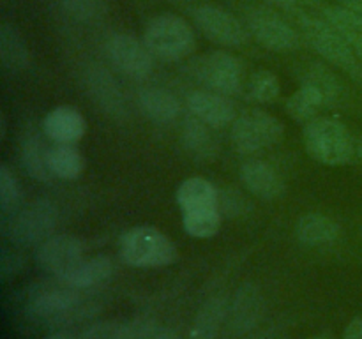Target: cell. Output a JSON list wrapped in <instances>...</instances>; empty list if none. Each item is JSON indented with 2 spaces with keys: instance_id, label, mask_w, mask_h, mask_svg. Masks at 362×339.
Here are the masks:
<instances>
[{
  "instance_id": "22",
  "label": "cell",
  "mask_w": 362,
  "mask_h": 339,
  "mask_svg": "<svg viewBox=\"0 0 362 339\" xmlns=\"http://www.w3.org/2000/svg\"><path fill=\"white\" fill-rule=\"evenodd\" d=\"M182 145L198 161H209L218 154V140L212 134V127L193 115L184 119Z\"/></svg>"
},
{
  "instance_id": "37",
  "label": "cell",
  "mask_w": 362,
  "mask_h": 339,
  "mask_svg": "<svg viewBox=\"0 0 362 339\" xmlns=\"http://www.w3.org/2000/svg\"><path fill=\"white\" fill-rule=\"evenodd\" d=\"M345 339H362V316L354 318L345 328Z\"/></svg>"
},
{
  "instance_id": "39",
  "label": "cell",
  "mask_w": 362,
  "mask_h": 339,
  "mask_svg": "<svg viewBox=\"0 0 362 339\" xmlns=\"http://www.w3.org/2000/svg\"><path fill=\"white\" fill-rule=\"evenodd\" d=\"M339 4L362 18V0H339Z\"/></svg>"
},
{
  "instance_id": "21",
  "label": "cell",
  "mask_w": 362,
  "mask_h": 339,
  "mask_svg": "<svg viewBox=\"0 0 362 339\" xmlns=\"http://www.w3.org/2000/svg\"><path fill=\"white\" fill-rule=\"evenodd\" d=\"M48 150L49 147H46L37 131H28L21 140V165H23L25 172L37 182H49L55 179L48 165Z\"/></svg>"
},
{
  "instance_id": "41",
  "label": "cell",
  "mask_w": 362,
  "mask_h": 339,
  "mask_svg": "<svg viewBox=\"0 0 362 339\" xmlns=\"http://www.w3.org/2000/svg\"><path fill=\"white\" fill-rule=\"evenodd\" d=\"M356 155H357V157L361 159V162H362V140L357 141V147H356Z\"/></svg>"
},
{
  "instance_id": "6",
  "label": "cell",
  "mask_w": 362,
  "mask_h": 339,
  "mask_svg": "<svg viewBox=\"0 0 362 339\" xmlns=\"http://www.w3.org/2000/svg\"><path fill=\"white\" fill-rule=\"evenodd\" d=\"M285 126L279 119L264 109H247L240 113L232 126V145L240 154H255L281 141Z\"/></svg>"
},
{
  "instance_id": "2",
  "label": "cell",
  "mask_w": 362,
  "mask_h": 339,
  "mask_svg": "<svg viewBox=\"0 0 362 339\" xmlns=\"http://www.w3.org/2000/svg\"><path fill=\"white\" fill-rule=\"evenodd\" d=\"M297 21H299V28L304 39L313 46L318 55L324 56L332 66L345 71L362 85V62L354 53L352 46L332 25L315 14H299Z\"/></svg>"
},
{
  "instance_id": "12",
  "label": "cell",
  "mask_w": 362,
  "mask_h": 339,
  "mask_svg": "<svg viewBox=\"0 0 362 339\" xmlns=\"http://www.w3.org/2000/svg\"><path fill=\"white\" fill-rule=\"evenodd\" d=\"M81 304V295L76 288L64 285L52 286L35 292L30 297L28 309L34 316L46 318V320H69L73 313H78Z\"/></svg>"
},
{
  "instance_id": "30",
  "label": "cell",
  "mask_w": 362,
  "mask_h": 339,
  "mask_svg": "<svg viewBox=\"0 0 362 339\" xmlns=\"http://www.w3.org/2000/svg\"><path fill=\"white\" fill-rule=\"evenodd\" d=\"M60 13L76 23H95L108 13V0H57Z\"/></svg>"
},
{
  "instance_id": "35",
  "label": "cell",
  "mask_w": 362,
  "mask_h": 339,
  "mask_svg": "<svg viewBox=\"0 0 362 339\" xmlns=\"http://www.w3.org/2000/svg\"><path fill=\"white\" fill-rule=\"evenodd\" d=\"M265 4L278 11H285L290 14H311V9H324L325 0H265Z\"/></svg>"
},
{
  "instance_id": "36",
  "label": "cell",
  "mask_w": 362,
  "mask_h": 339,
  "mask_svg": "<svg viewBox=\"0 0 362 339\" xmlns=\"http://www.w3.org/2000/svg\"><path fill=\"white\" fill-rule=\"evenodd\" d=\"M144 339H179V335H177V332L173 331V328L158 327V325H156Z\"/></svg>"
},
{
  "instance_id": "28",
  "label": "cell",
  "mask_w": 362,
  "mask_h": 339,
  "mask_svg": "<svg viewBox=\"0 0 362 339\" xmlns=\"http://www.w3.org/2000/svg\"><path fill=\"white\" fill-rule=\"evenodd\" d=\"M325 106V99L317 87L303 83L297 92H293L286 101V113L297 122H311L317 119V113Z\"/></svg>"
},
{
  "instance_id": "38",
  "label": "cell",
  "mask_w": 362,
  "mask_h": 339,
  "mask_svg": "<svg viewBox=\"0 0 362 339\" xmlns=\"http://www.w3.org/2000/svg\"><path fill=\"white\" fill-rule=\"evenodd\" d=\"M343 37H345V41L352 46L354 53H356L357 59L362 62V34H345Z\"/></svg>"
},
{
  "instance_id": "26",
  "label": "cell",
  "mask_w": 362,
  "mask_h": 339,
  "mask_svg": "<svg viewBox=\"0 0 362 339\" xmlns=\"http://www.w3.org/2000/svg\"><path fill=\"white\" fill-rule=\"evenodd\" d=\"M48 165L55 179L74 180L83 173L85 159L74 143H55L48 150Z\"/></svg>"
},
{
  "instance_id": "9",
  "label": "cell",
  "mask_w": 362,
  "mask_h": 339,
  "mask_svg": "<svg viewBox=\"0 0 362 339\" xmlns=\"http://www.w3.org/2000/svg\"><path fill=\"white\" fill-rule=\"evenodd\" d=\"M193 20L198 30L216 44L226 46V48H240L250 41V32L246 25L240 23L235 14L228 13L226 9L218 6L197 7L193 11Z\"/></svg>"
},
{
  "instance_id": "20",
  "label": "cell",
  "mask_w": 362,
  "mask_h": 339,
  "mask_svg": "<svg viewBox=\"0 0 362 339\" xmlns=\"http://www.w3.org/2000/svg\"><path fill=\"white\" fill-rule=\"evenodd\" d=\"M226 318H228V302L225 297H211L194 316L187 339H216Z\"/></svg>"
},
{
  "instance_id": "27",
  "label": "cell",
  "mask_w": 362,
  "mask_h": 339,
  "mask_svg": "<svg viewBox=\"0 0 362 339\" xmlns=\"http://www.w3.org/2000/svg\"><path fill=\"white\" fill-rule=\"evenodd\" d=\"M156 323L148 318H136L126 323L90 325L83 332V339H144Z\"/></svg>"
},
{
  "instance_id": "15",
  "label": "cell",
  "mask_w": 362,
  "mask_h": 339,
  "mask_svg": "<svg viewBox=\"0 0 362 339\" xmlns=\"http://www.w3.org/2000/svg\"><path fill=\"white\" fill-rule=\"evenodd\" d=\"M85 87L99 108L108 115L120 117L126 113L124 92L115 78L101 66H92L85 71Z\"/></svg>"
},
{
  "instance_id": "5",
  "label": "cell",
  "mask_w": 362,
  "mask_h": 339,
  "mask_svg": "<svg viewBox=\"0 0 362 339\" xmlns=\"http://www.w3.org/2000/svg\"><path fill=\"white\" fill-rule=\"evenodd\" d=\"M4 219V235L20 246H35L53 235L59 222V208L46 198L23 205Z\"/></svg>"
},
{
  "instance_id": "29",
  "label": "cell",
  "mask_w": 362,
  "mask_h": 339,
  "mask_svg": "<svg viewBox=\"0 0 362 339\" xmlns=\"http://www.w3.org/2000/svg\"><path fill=\"white\" fill-rule=\"evenodd\" d=\"M221 212L218 208H194L182 212V226L194 239H212L221 228Z\"/></svg>"
},
{
  "instance_id": "31",
  "label": "cell",
  "mask_w": 362,
  "mask_h": 339,
  "mask_svg": "<svg viewBox=\"0 0 362 339\" xmlns=\"http://www.w3.org/2000/svg\"><path fill=\"white\" fill-rule=\"evenodd\" d=\"M303 83H310L313 87H317L322 92V95H324L325 106L338 105L339 99H341L343 88L338 76L331 69L322 66V64H311L308 67Z\"/></svg>"
},
{
  "instance_id": "40",
  "label": "cell",
  "mask_w": 362,
  "mask_h": 339,
  "mask_svg": "<svg viewBox=\"0 0 362 339\" xmlns=\"http://www.w3.org/2000/svg\"><path fill=\"white\" fill-rule=\"evenodd\" d=\"M46 339H76V338H73L71 334H66V332H57V334L48 335Z\"/></svg>"
},
{
  "instance_id": "14",
  "label": "cell",
  "mask_w": 362,
  "mask_h": 339,
  "mask_svg": "<svg viewBox=\"0 0 362 339\" xmlns=\"http://www.w3.org/2000/svg\"><path fill=\"white\" fill-rule=\"evenodd\" d=\"M186 106L189 115L197 117L202 122L211 126L212 129H219L228 124L235 122L237 109L235 105L226 95L212 90H194L187 94Z\"/></svg>"
},
{
  "instance_id": "33",
  "label": "cell",
  "mask_w": 362,
  "mask_h": 339,
  "mask_svg": "<svg viewBox=\"0 0 362 339\" xmlns=\"http://www.w3.org/2000/svg\"><path fill=\"white\" fill-rule=\"evenodd\" d=\"M21 189L16 177L7 165H0V212L7 218L20 208Z\"/></svg>"
},
{
  "instance_id": "25",
  "label": "cell",
  "mask_w": 362,
  "mask_h": 339,
  "mask_svg": "<svg viewBox=\"0 0 362 339\" xmlns=\"http://www.w3.org/2000/svg\"><path fill=\"white\" fill-rule=\"evenodd\" d=\"M112 260H110L108 256H105V254H99V256L83 260L78 267H74L69 274H66L62 279H59V281H62L64 285L76 290L92 288V286L106 281V279L112 275Z\"/></svg>"
},
{
  "instance_id": "8",
  "label": "cell",
  "mask_w": 362,
  "mask_h": 339,
  "mask_svg": "<svg viewBox=\"0 0 362 339\" xmlns=\"http://www.w3.org/2000/svg\"><path fill=\"white\" fill-rule=\"evenodd\" d=\"M105 53L112 66L131 80H145L154 69L156 56L147 48L144 39L131 34H113L106 41Z\"/></svg>"
},
{
  "instance_id": "43",
  "label": "cell",
  "mask_w": 362,
  "mask_h": 339,
  "mask_svg": "<svg viewBox=\"0 0 362 339\" xmlns=\"http://www.w3.org/2000/svg\"><path fill=\"white\" fill-rule=\"evenodd\" d=\"M313 339H322V338H313Z\"/></svg>"
},
{
  "instance_id": "10",
  "label": "cell",
  "mask_w": 362,
  "mask_h": 339,
  "mask_svg": "<svg viewBox=\"0 0 362 339\" xmlns=\"http://www.w3.org/2000/svg\"><path fill=\"white\" fill-rule=\"evenodd\" d=\"M246 28L264 48L272 52H293L300 48L299 32L272 11H250L246 16Z\"/></svg>"
},
{
  "instance_id": "24",
  "label": "cell",
  "mask_w": 362,
  "mask_h": 339,
  "mask_svg": "<svg viewBox=\"0 0 362 339\" xmlns=\"http://www.w3.org/2000/svg\"><path fill=\"white\" fill-rule=\"evenodd\" d=\"M219 191L214 184L202 177H191L180 182L177 189V203L184 210L194 208H218Z\"/></svg>"
},
{
  "instance_id": "1",
  "label": "cell",
  "mask_w": 362,
  "mask_h": 339,
  "mask_svg": "<svg viewBox=\"0 0 362 339\" xmlns=\"http://www.w3.org/2000/svg\"><path fill=\"white\" fill-rule=\"evenodd\" d=\"M304 147L315 161L327 166H341L352 161L357 143L345 124L317 117L304 127Z\"/></svg>"
},
{
  "instance_id": "16",
  "label": "cell",
  "mask_w": 362,
  "mask_h": 339,
  "mask_svg": "<svg viewBox=\"0 0 362 339\" xmlns=\"http://www.w3.org/2000/svg\"><path fill=\"white\" fill-rule=\"evenodd\" d=\"M240 180L253 196L260 200H278L285 193V182L274 166L262 159H250L240 166Z\"/></svg>"
},
{
  "instance_id": "7",
  "label": "cell",
  "mask_w": 362,
  "mask_h": 339,
  "mask_svg": "<svg viewBox=\"0 0 362 339\" xmlns=\"http://www.w3.org/2000/svg\"><path fill=\"white\" fill-rule=\"evenodd\" d=\"M194 76L204 83L209 90L218 94L235 95L243 90V66L232 53L209 52L202 55L193 66Z\"/></svg>"
},
{
  "instance_id": "19",
  "label": "cell",
  "mask_w": 362,
  "mask_h": 339,
  "mask_svg": "<svg viewBox=\"0 0 362 339\" xmlns=\"http://www.w3.org/2000/svg\"><path fill=\"white\" fill-rule=\"evenodd\" d=\"M138 105L154 124H170L180 115V101L170 90L147 87L138 92Z\"/></svg>"
},
{
  "instance_id": "18",
  "label": "cell",
  "mask_w": 362,
  "mask_h": 339,
  "mask_svg": "<svg viewBox=\"0 0 362 339\" xmlns=\"http://www.w3.org/2000/svg\"><path fill=\"white\" fill-rule=\"evenodd\" d=\"M341 235V226L331 215L308 212L296 222V237L303 246L322 247L336 242Z\"/></svg>"
},
{
  "instance_id": "13",
  "label": "cell",
  "mask_w": 362,
  "mask_h": 339,
  "mask_svg": "<svg viewBox=\"0 0 362 339\" xmlns=\"http://www.w3.org/2000/svg\"><path fill=\"white\" fill-rule=\"evenodd\" d=\"M265 313V299L260 288L251 282L240 286L228 306V323L235 335H244L260 323Z\"/></svg>"
},
{
  "instance_id": "17",
  "label": "cell",
  "mask_w": 362,
  "mask_h": 339,
  "mask_svg": "<svg viewBox=\"0 0 362 339\" xmlns=\"http://www.w3.org/2000/svg\"><path fill=\"white\" fill-rule=\"evenodd\" d=\"M85 131L87 122L73 106H57L42 120V133L55 143H76L83 138Z\"/></svg>"
},
{
  "instance_id": "4",
  "label": "cell",
  "mask_w": 362,
  "mask_h": 339,
  "mask_svg": "<svg viewBox=\"0 0 362 339\" xmlns=\"http://www.w3.org/2000/svg\"><path fill=\"white\" fill-rule=\"evenodd\" d=\"M144 42L156 59L175 62L194 52L197 35L184 18L173 13H163L147 23Z\"/></svg>"
},
{
  "instance_id": "32",
  "label": "cell",
  "mask_w": 362,
  "mask_h": 339,
  "mask_svg": "<svg viewBox=\"0 0 362 339\" xmlns=\"http://www.w3.org/2000/svg\"><path fill=\"white\" fill-rule=\"evenodd\" d=\"M250 97L257 102H274L279 97V80L272 71L258 69L247 81Z\"/></svg>"
},
{
  "instance_id": "42",
  "label": "cell",
  "mask_w": 362,
  "mask_h": 339,
  "mask_svg": "<svg viewBox=\"0 0 362 339\" xmlns=\"http://www.w3.org/2000/svg\"><path fill=\"white\" fill-rule=\"evenodd\" d=\"M251 339H267V338H264V335H257V338H251Z\"/></svg>"
},
{
  "instance_id": "11",
  "label": "cell",
  "mask_w": 362,
  "mask_h": 339,
  "mask_svg": "<svg viewBox=\"0 0 362 339\" xmlns=\"http://www.w3.org/2000/svg\"><path fill=\"white\" fill-rule=\"evenodd\" d=\"M85 246L74 235H52L41 242L35 251V261L42 270L49 272L57 279H62L74 267L85 260Z\"/></svg>"
},
{
  "instance_id": "34",
  "label": "cell",
  "mask_w": 362,
  "mask_h": 339,
  "mask_svg": "<svg viewBox=\"0 0 362 339\" xmlns=\"http://www.w3.org/2000/svg\"><path fill=\"white\" fill-rule=\"evenodd\" d=\"M250 200L244 194L237 193V191H219V200H218V210L221 215L226 218H237L243 215L250 210Z\"/></svg>"
},
{
  "instance_id": "3",
  "label": "cell",
  "mask_w": 362,
  "mask_h": 339,
  "mask_svg": "<svg viewBox=\"0 0 362 339\" xmlns=\"http://www.w3.org/2000/svg\"><path fill=\"white\" fill-rule=\"evenodd\" d=\"M120 256L131 267L159 268L172 265L179 251L161 230L140 225L120 237Z\"/></svg>"
},
{
  "instance_id": "23",
  "label": "cell",
  "mask_w": 362,
  "mask_h": 339,
  "mask_svg": "<svg viewBox=\"0 0 362 339\" xmlns=\"http://www.w3.org/2000/svg\"><path fill=\"white\" fill-rule=\"evenodd\" d=\"M0 62L9 73H21L30 66V49L14 25L0 27Z\"/></svg>"
}]
</instances>
